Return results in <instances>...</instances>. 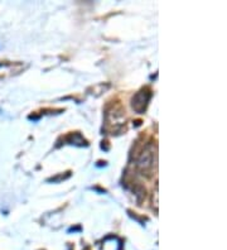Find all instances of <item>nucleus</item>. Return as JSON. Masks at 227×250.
Masks as SVG:
<instances>
[{
  "label": "nucleus",
  "instance_id": "1",
  "mask_svg": "<svg viewBox=\"0 0 227 250\" xmlns=\"http://www.w3.org/2000/svg\"><path fill=\"white\" fill-rule=\"evenodd\" d=\"M154 162V152H153V146H146L145 149L143 150V153L140 154L139 157V161H138V166L139 168L142 169L143 172L144 171H148L153 167V163Z\"/></svg>",
  "mask_w": 227,
  "mask_h": 250
},
{
  "label": "nucleus",
  "instance_id": "2",
  "mask_svg": "<svg viewBox=\"0 0 227 250\" xmlns=\"http://www.w3.org/2000/svg\"><path fill=\"white\" fill-rule=\"evenodd\" d=\"M149 99H150V92L144 91V90L138 92L133 99V109H135L138 113H143L148 105Z\"/></svg>",
  "mask_w": 227,
  "mask_h": 250
}]
</instances>
